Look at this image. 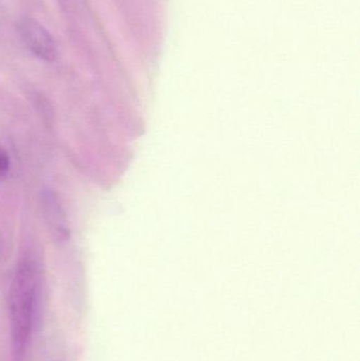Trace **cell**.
<instances>
[{"label":"cell","instance_id":"1","mask_svg":"<svg viewBox=\"0 0 360 361\" xmlns=\"http://www.w3.org/2000/svg\"><path fill=\"white\" fill-rule=\"evenodd\" d=\"M42 294V273L32 259L17 265L10 290V324L17 360H21L31 341Z\"/></svg>","mask_w":360,"mask_h":361},{"label":"cell","instance_id":"2","mask_svg":"<svg viewBox=\"0 0 360 361\" xmlns=\"http://www.w3.org/2000/svg\"><path fill=\"white\" fill-rule=\"evenodd\" d=\"M18 32L25 46L38 59L54 61L58 56L56 40L39 21L23 17L18 21Z\"/></svg>","mask_w":360,"mask_h":361},{"label":"cell","instance_id":"3","mask_svg":"<svg viewBox=\"0 0 360 361\" xmlns=\"http://www.w3.org/2000/svg\"><path fill=\"white\" fill-rule=\"evenodd\" d=\"M42 210L46 226L56 241H67L69 238V225L65 210L53 191L44 190L42 197Z\"/></svg>","mask_w":360,"mask_h":361},{"label":"cell","instance_id":"4","mask_svg":"<svg viewBox=\"0 0 360 361\" xmlns=\"http://www.w3.org/2000/svg\"><path fill=\"white\" fill-rule=\"evenodd\" d=\"M11 160L8 152L0 145V180L4 179L10 171Z\"/></svg>","mask_w":360,"mask_h":361}]
</instances>
